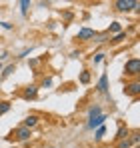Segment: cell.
Returning a JSON list of instances; mask_svg holds the SVG:
<instances>
[{
  "label": "cell",
  "mask_w": 140,
  "mask_h": 148,
  "mask_svg": "<svg viewBox=\"0 0 140 148\" xmlns=\"http://www.w3.org/2000/svg\"><path fill=\"white\" fill-rule=\"evenodd\" d=\"M124 138H128V128L126 126H120L116 132V140H124Z\"/></svg>",
  "instance_id": "obj_10"
},
{
  "label": "cell",
  "mask_w": 140,
  "mask_h": 148,
  "mask_svg": "<svg viewBox=\"0 0 140 148\" xmlns=\"http://www.w3.org/2000/svg\"><path fill=\"white\" fill-rule=\"evenodd\" d=\"M2 70H4V76H10V74L14 72V64H8V66H6V68H2Z\"/></svg>",
  "instance_id": "obj_19"
},
{
  "label": "cell",
  "mask_w": 140,
  "mask_h": 148,
  "mask_svg": "<svg viewBox=\"0 0 140 148\" xmlns=\"http://www.w3.org/2000/svg\"><path fill=\"white\" fill-rule=\"evenodd\" d=\"M114 10L118 12H130V10H140V2L138 0H116L114 2Z\"/></svg>",
  "instance_id": "obj_1"
},
{
  "label": "cell",
  "mask_w": 140,
  "mask_h": 148,
  "mask_svg": "<svg viewBox=\"0 0 140 148\" xmlns=\"http://www.w3.org/2000/svg\"><path fill=\"white\" fill-rule=\"evenodd\" d=\"M30 50H32V48H26V50H22V52H20V56H18V58H26V56H28V54H30Z\"/></svg>",
  "instance_id": "obj_22"
},
{
  "label": "cell",
  "mask_w": 140,
  "mask_h": 148,
  "mask_svg": "<svg viewBox=\"0 0 140 148\" xmlns=\"http://www.w3.org/2000/svg\"><path fill=\"white\" fill-rule=\"evenodd\" d=\"M96 88H98V92H102V94H106V92H108V76H106V74H102V76H100V80H98V86H96Z\"/></svg>",
  "instance_id": "obj_9"
},
{
  "label": "cell",
  "mask_w": 140,
  "mask_h": 148,
  "mask_svg": "<svg viewBox=\"0 0 140 148\" xmlns=\"http://www.w3.org/2000/svg\"><path fill=\"white\" fill-rule=\"evenodd\" d=\"M94 38H96V30H92V28H80L76 34V40H80V42H88Z\"/></svg>",
  "instance_id": "obj_3"
},
{
  "label": "cell",
  "mask_w": 140,
  "mask_h": 148,
  "mask_svg": "<svg viewBox=\"0 0 140 148\" xmlns=\"http://www.w3.org/2000/svg\"><path fill=\"white\" fill-rule=\"evenodd\" d=\"M102 114V108L96 104V106H90V110H88V118H94V116H100Z\"/></svg>",
  "instance_id": "obj_12"
},
{
  "label": "cell",
  "mask_w": 140,
  "mask_h": 148,
  "mask_svg": "<svg viewBox=\"0 0 140 148\" xmlns=\"http://www.w3.org/2000/svg\"><path fill=\"white\" fill-rule=\"evenodd\" d=\"M14 136H16V140L26 142V140L30 138V130H28V128H24V126H20V128H16L14 132H10V136H8V138H14Z\"/></svg>",
  "instance_id": "obj_5"
},
{
  "label": "cell",
  "mask_w": 140,
  "mask_h": 148,
  "mask_svg": "<svg viewBox=\"0 0 140 148\" xmlns=\"http://www.w3.org/2000/svg\"><path fill=\"white\" fill-rule=\"evenodd\" d=\"M124 38H126V32L122 30V32H118V34H116V36H114V38H110L108 42H110V44H120V42H122Z\"/></svg>",
  "instance_id": "obj_11"
},
{
  "label": "cell",
  "mask_w": 140,
  "mask_h": 148,
  "mask_svg": "<svg viewBox=\"0 0 140 148\" xmlns=\"http://www.w3.org/2000/svg\"><path fill=\"white\" fill-rule=\"evenodd\" d=\"M124 74H126V76H132V78H138V74H140V60L138 58L126 60V64H124Z\"/></svg>",
  "instance_id": "obj_2"
},
{
  "label": "cell",
  "mask_w": 140,
  "mask_h": 148,
  "mask_svg": "<svg viewBox=\"0 0 140 148\" xmlns=\"http://www.w3.org/2000/svg\"><path fill=\"white\" fill-rule=\"evenodd\" d=\"M106 120H108V116H106V114L102 112L100 116H94V118H88V124H86V126H88L90 130H94V128H100V126H104V122H106Z\"/></svg>",
  "instance_id": "obj_6"
},
{
  "label": "cell",
  "mask_w": 140,
  "mask_h": 148,
  "mask_svg": "<svg viewBox=\"0 0 140 148\" xmlns=\"http://www.w3.org/2000/svg\"><path fill=\"white\" fill-rule=\"evenodd\" d=\"M28 8H30V0H22V2H20V10H22V14L28 12Z\"/></svg>",
  "instance_id": "obj_18"
},
{
  "label": "cell",
  "mask_w": 140,
  "mask_h": 148,
  "mask_svg": "<svg viewBox=\"0 0 140 148\" xmlns=\"http://www.w3.org/2000/svg\"><path fill=\"white\" fill-rule=\"evenodd\" d=\"M102 60H104V54H102V52H98V54H94V64H100Z\"/></svg>",
  "instance_id": "obj_20"
},
{
  "label": "cell",
  "mask_w": 140,
  "mask_h": 148,
  "mask_svg": "<svg viewBox=\"0 0 140 148\" xmlns=\"http://www.w3.org/2000/svg\"><path fill=\"white\" fill-rule=\"evenodd\" d=\"M8 110H10V102H6V100L0 102V114H6Z\"/></svg>",
  "instance_id": "obj_17"
},
{
  "label": "cell",
  "mask_w": 140,
  "mask_h": 148,
  "mask_svg": "<svg viewBox=\"0 0 140 148\" xmlns=\"http://www.w3.org/2000/svg\"><path fill=\"white\" fill-rule=\"evenodd\" d=\"M124 94L138 98V94H140V82H138V78H134L132 82H128V84H126V88H124Z\"/></svg>",
  "instance_id": "obj_4"
},
{
  "label": "cell",
  "mask_w": 140,
  "mask_h": 148,
  "mask_svg": "<svg viewBox=\"0 0 140 148\" xmlns=\"http://www.w3.org/2000/svg\"><path fill=\"white\" fill-rule=\"evenodd\" d=\"M36 96H38V86L36 84H30V86L24 88V92H22L24 100H32V98H36Z\"/></svg>",
  "instance_id": "obj_7"
},
{
  "label": "cell",
  "mask_w": 140,
  "mask_h": 148,
  "mask_svg": "<svg viewBox=\"0 0 140 148\" xmlns=\"http://www.w3.org/2000/svg\"><path fill=\"white\" fill-rule=\"evenodd\" d=\"M132 144H134V142H132L130 138H124V140H118L116 148H130V146H132Z\"/></svg>",
  "instance_id": "obj_13"
},
{
  "label": "cell",
  "mask_w": 140,
  "mask_h": 148,
  "mask_svg": "<svg viewBox=\"0 0 140 148\" xmlns=\"http://www.w3.org/2000/svg\"><path fill=\"white\" fill-rule=\"evenodd\" d=\"M110 32H122V26H120V22H112V24L108 26V34H110Z\"/></svg>",
  "instance_id": "obj_14"
},
{
  "label": "cell",
  "mask_w": 140,
  "mask_h": 148,
  "mask_svg": "<svg viewBox=\"0 0 140 148\" xmlns=\"http://www.w3.org/2000/svg\"><path fill=\"white\" fill-rule=\"evenodd\" d=\"M106 40H108V36H98V40H96V42H106Z\"/></svg>",
  "instance_id": "obj_24"
},
{
  "label": "cell",
  "mask_w": 140,
  "mask_h": 148,
  "mask_svg": "<svg viewBox=\"0 0 140 148\" xmlns=\"http://www.w3.org/2000/svg\"><path fill=\"white\" fill-rule=\"evenodd\" d=\"M14 148H16V146H14Z\"/></svg>",
  "instance_id": "obj_26"
},
{
  "label": "cell",
  "mask_w": 140,
  "mask_h": 148,
  "mask_svg": "<svg viewBox=\"0 0 140 148\" xmlns=\"http://www.w3.org/2000/svg\"><path fill=\"white\" fill-rule=\"evenodd\" d=\"M38 120H40V118H38V116H36V114H28V116H26V118H24L22 126H24V128H28V130H30V128H34V126H36V124H38Z\"/></svg>",
  "instance_id": "obj_8"
},
{
  "label": "cell",
  "mask_w": 140,
  "mask_h": 148,
  "mask_svg": "<svg viewBox=\"0 0 140 148\" xmlns=\"http://www.w3.org/2000/svg\"><path fill=\"white\" fill-rule=\"evenodd\" d=\"M0 24H2L4 30H12V24H10V22H0Z\"/></svg>",
  "instance_id": "obj_23"
},
{
  "label": "cell",
  "mask_w": 140,
  "mask_h": 148,
  "mask_svg": "<svg viewBox=\"0 0 140 148\" xmlns=\"http://www.w3.org/2000/svg\"><path fill=\"white\" fill-rule=\"evenodd\" d=\"M0 72H2V62H0Z\"/></svg>",
  "instance_id": "obj_25"
},
{
  "label": "cell",
  "mask_w": 140,
  "mask_h": 148,
  "mask_svg": "<svg viewBox=\"0 0 140 148\" xmlns=\"http://www.w3.org/2000/svg\"><path fill=\"white\" fill-rule=\"evenodd\" d=\"M52 86V78H44L42 80V88H50Z\"/></svg>",
  "instance_id": "obj_21"
},
{
  "label": "cell",
  "mask_w": 140,
  "mask_h": 148,
  "mask_svg": "<svg viewBox=\"0 0 140 148\" xmlns=\"http://www.w3.org/2000/svg\"><path fill=\"white\" fill-rule=\"evenodd\" d=\"M80 82H82V84H88V82H90V72H88V70H82V74H80Z\"/></svg>",
  "instance_id": "obj_16"
},
{
  "label": "cell",
  "mask_w": 140,
  "mask_h": 148,
  "mask_svg": "<svg viewBox=\"0 0 140 148\" xmlns=\"http://www.w3.org/2000/svg\"><path fill=\"white\" fill-rule=\"evenodd\" d=\"M104 132H106V128H104V126L96 128V132H94V138H96V140H102V138H104Z\"/></svg>",
  "instance_id": "obj_15"
}]
</instances>
